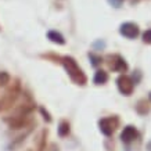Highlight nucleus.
<instances>
[{
    "label": "nucleus",
    "mask_w": 151,
    "mask_h": 151,
    "mask_svg": "<svg viewBox=\"0 0 151 151\" xmlns=\"http://www.w3.org/2000/svg\"><path fill=\"white\" fill-rule=\"evenodd\" d=\"M21 94H22L21 81L18 78H15V79H13V82L9 83L4 94L0 97V112H4V111L13 108L14 105H15V103L18 101Z\"/></svg>",
    "instance_id": "obj_3"
},
{
    "label": "nucleus",
    "mask_w": 151,
    "mask_h": 151,
    "mask_svg": "<svg viewBox=\"0 0 151 151\" xmlns=\"http://www.w3.org/2000/svg\"><path fill=\"white\" fill-rule=\"evenodd\" d=\"M36 108V103L32 99V96L28 92L22 93V101L18 105H15L11 112L7 116H4V122L9 125L10 129L19 130V129H27L31 125H35V119L31 116Z\"/></svg>",
    "instance_id": "obj_1"
},
{
    "label": "nucleus",
    "mask_w": 151,
    "mask_h": 151,
    "mask_svg": "<svg viewBox=\"0 0 151 151\" xmlns=\"http://www.w3.org/2000/svg\"><path fill=\"white\" fill-rule=\"evenodd\" d=\"M151 110V105L150 103H148V100H146V99H142V100L137 101V105H136V111H137L140 115H146L148 114Z\"/></svg>",
    "instance_id": "obj_13"
},
{
    "label": "nucleus",
    "mask_w": 151,
    "mask_h": 151,
    "mask_svg": "<svg viewBox=\"0 0 151 151\" xmlns=\"http://www.w3.org/2000/svg\"><path fill=\"white\" fill-rule=\"evenodd\" d=\"M89 58L92 61L93 67H99V65L103 63V57H101V55H96L94 53H89Z\"/></svg>",
    "instance_id": "obj_14"
},
{
    "label": "nucleus",
    "mask_w": 151,
    "mask_h": 151,
    "mask_svg": "<svg viewBox=\"0 0 151 151\" xmlns=\"http://www.w3.org/2000/svg\"><path fill=\"white\" fill-rule=\"evenodd\" d=\"M10 82H11V78H10L9 73L7 72H0V86L4 87V86H7Z\"/></svg>",
    "instance_id": "obj_15"
},
{
    "label": "nucleus",
    "mask_w": 151,
    "mask_h": 151,
    "mask_svg": "<svg viewBox=\"0 0 151 151\" xmlns=\"http://www.w3.org/2000/svg\"><path fill=\"white\" fill-rule=\"evenodd\" d=\"M39 111H40V114H42V116H43V119L46 121L47 124H50V122H53V118H51V115H50V112L45 108V107H40L39 108Z\"/></svg>",
    "instance_id": "obj_16"
},
{
    "label": "nucleus",
    "mask_w": 151,
    "mask_h": 151,
    "mask_svg": "<svg viewBox=\"0 0 151 151\" xmlns=\"http://www.w3.org/2000/svg\"><path fill=\"white\" fill-rule=\"evenodd\" d=\"M105 64L108 67L110 71L112 72H119V73H124L128 71V63L125 61V58L122 55L119 54H108L107 57L104 58Z\"/></svg>",
    "instance_id": "obj_4"
},
{
    "label": "nucleus",
    "mask_w": 151,
    "mask_h": 151,
    "mask_svg": "<svg viewBox=\"0 0 151 151\" xmlns=\"http://www.w3.org/2000/svg\"><path fill=\"white\" fill-rule=\"evenodd\" d=\"M150 99H151V93H150Z\"/></svg>",
    "instance_id": "obj_21"
},
{
    "label": "nucleus",
    "mask_w": 151,
    "mask_h": 151,
    "mask_svg": "<svg viewBox=\"0 0 151 151\" xmlns=\"http://www.w3.org/2000/svg\"><path fill=\"white\" fill-rule=\"evenodd\" d=\"M47 134H49V130H47V129H42L40 132L37 133V136L35 137V142H33V147L28 148L27 151H46Z\"/></svg>",
    "instance_id": "obj_8"
},
{
    "label": "nucleus",
    "mask_w": 151,
    "mask_h": 151,
    "mask_svg": "<svg viewBox=\"0 0 151 151\" xmlns=\"http://www.w3.org/2000/svg\"><path fill=\"white\" fill-rule=\"evenodd\" d=\"M119 1H122V0H119Z\"/></svg>",
    "instance_id": "obj_23"
},
{
    "label": "nucleus",
    "mask_w": 151,
    "mask_h": 151,
    "mask_svg": "<svg viewBox=\"0 0 151 151\" xmlns=\"http://www.w3.org/2000/svg\"><path fill=\"white\" fill-rule=\"evenodd\" d=\"M116 86H118L119 92L122 93L124 96H130L133 93V89H134V82H133V79L130 76L122 73L116 79Z\"/></svg>",
    "instance_id": "obj_6"
},
{
    "label": "nucleus",
    "mask_w": 151,
    "mask_h": 151,
    "mask_svg": "<svg viewBox=\"0 0 151 151\" xmlns=\"http://www.w3.org/2000/svg\"><path fill=\"white\" fill-rule=\"evenodd\" d=\"M119 126V118L118 115H111V116H107V118H101L99 121V128H100V132L110 137L111 134L118 129Z\"/></svg>",
    "instance_id": "obj_5"
},
{
    "label": "nucleus",
    "mask_w": 151,
    "mask_h": 151,
    "mask_svg": "<svg viewBox=\"0 0 151 151\" xmlns=\"http://www.w3.org/2000/svg\"><path fill=\"white\" fill-rule=\"evenodd\" d=\"M147 150H148V151H151V142L148 143V144H147Z\"/></svg>",
    "instance_id": "obj_19"
},
{
    "label": "nucleus",
    "mask_w": 151,
    "mask_h": 151,
    "mask_svg": "<svg viewBox=\"0 0 151 151\" xmlns=\"http://www.w3.org/2000/svg\"><path fill=\"white\" fill-rule=\"evenodd\" d=\"M130 1H132V4H134V3H137L139 0H130Z\"/></svg>",
    "instance_id": "obj_20"
},
{
    "label": "nucleus",
    "mask_w": 151,
    "mask_h": 151,
    "mask_svg": "<svg viewBox=\"0 0 151 151\" xmlns=\"http://www.w3.org/2000/svg\"><path fill=\"white\" fill-rule=\"evenodd\" d=\"M0 31H1V28H0Z\"/></svg>",
    "instance_id": "obj_22"
},
{
    "label": "nucleus",
    "mask_w": 151,
    "mask_h": 151,
    "mask_svg": "<svg viewBox=\"0 0 151 151\" xmlns=\"http://www.w3.org/2000/svg\"><path fill=\"white\" fill-rule=\"evenodd\" d=\"M47 39L55 45H65V37L57 31H49L47 32Z\"/></svg>",
    "instance_id": "obj_12"
},
{
    "label": "nucleus",
    "mask_w": 151,
    "mask_h": 151,
    "mask_svg": "<svg viewBox=\"0 0 151 151\" xmlns=\"http://www.w3.org/2000/svg\"><path fill=\"white\" fill-rule=\"evenodd\" d=\"M139 130L134 126H132V125H129V126H126V128L122 130V133H121V140H122V143H125V144H130V143H133L134 140H137L139 139Z\"/></svg>",
    "instance_id": "obj_9"
},
{
    "label": "nucleus",
    "mask_w": 151,
    "mask_h": 151,
    "mask_svg": "<svg viewBox=\"0 0 151 151\" xmlns=\"http://www.w3.org/2000/svg\"><path fill=\"white\" fill-rule=\"evenodd\" d=\"M143 42L146 45H151V29H147L146 32L143 33Z\"/></svg>",
    "instance_id": "obj_17"
},
{
    "label": "nucleus",
    "mask_w": 151,
    "mask_h": 151,
    "mask_svg": "<svg viewBox=\"0 0 151 151\" xmlns=\"http://www.w3.org/2000/svg\"><path fill=\"white\" fill-rule=\"evenodd\" d=\"M46 151H60V148L55 143H51L50 146H49V148H46Z\"/></svg>",
    "instance_id": "obj_18"
},
{
    "label": "nucleus",
    "mask_w": 151,
    "mask_h": 151,
    "mask_svg": "<svg viewBox=\"0 0 151 151\" xmlns=\"http://www.w3.org/2000/svg\"><path fill=\"white\" fill-rule=\"evenodd\" d=\"M119 32L121 35L125 37H128V39H134V37L139 36V33H140V29H139L137 24L134 22H125L121 25L119 28Z\"/></svg>",
    "instance_id": "obj_7"
},
{
    "label": "nucleus",
    "mask_w": 151,
    "mask_h": 151,
    "mask_svg": "<svg viewBox=\"0 0 151 151\" xmlns=\"http://www.w3.org/2000/svg\"><path fill=\"white\" fill-rule=\"evenodd\" d=\"M57 133H58L60 137H67V136H69V133H71V126H69V122L67 119L60 121L58 128H57Z\"/></svg>",
    "instance_id": "obj_11"
},
{
    "label": "nucleus",
    "mask_w": 151,
    "mask_h": 151,
    "mask_svg": "<svg viewBox=\"0 0 151 151\" xmlns=\"http://www.w3.org/2000/svg\"><path fill=\"white\" fill-rule=\"evenodd\" d=\"M94 85L100 86V85H105L108 82V72H105L104 69H97L94 73V78H93Z\"/></svg>",
    "instance_id": "obj_10"
},
{
    "label": "nucleus",
    "mask_w": 151,
    "mask_h": 151,
    "mask_svg": "<svg viewBox=\"0 0 151 151\" xmlns=\"http://www.w3.org/2000/svg\"><path fill=\"white\" fill-rule=\"evenodd\" d=\"M58 64H61L64 67L67 75H68L69 79H71L75 85H78V86H85L87 83L86 73L83 72V69L78 65L76 60L73 58L72 55H60Z\"/></svg>",
    "instance_id": "obj_2"
}]
</instances>
